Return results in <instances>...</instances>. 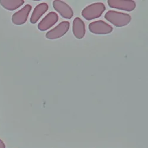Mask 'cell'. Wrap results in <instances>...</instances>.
Instances as JSON below:
<instances>
[{
	"label": "cell",
	"instance_id": "1",
	"mask_svg": "<svg viewBox=\"0 0 148 148\" xmlns=\"http://www.w3.org/2000/svg\"><path fill=\"white\" fill-rule=\"evenodd\" d=\"M104 17L108 21L118 27L127 25L132 19L131 16L129 14L113 10L107 11Z\"/></svg>",
	"mask_w": 148,
	"mask_h": 148
},
{
	"label": "cell",
	"instance_id": "2",
	"mask_svg": "<svg viewBox=\"0 0 148 148\" xmlns=\"http://www.w3.org/2000/svg\"><path fill=\"white\" fill-rule=\"evenodd\" d=\"M105 10L106 7L103 3H96L84 8L81 15L87 20H91L101 17Z\"/></svg>",
	"mask_w": 148,
	"mask_h": 148
},
{
	"label": "cell",
	"instance_id": "3",
	"mask_svg": "<svg viewBox=\"0 0 148 148\" xmlns=\"http://www.w3.org/2000/svg\"><path fill=\"white\" fill-rule=\"evenodd\" d=\"M69 25L70 24L68 21H65L61 22L56 27L49 31L46 34V38L49 40H53L61 38L68 32L69 29Z\"/></svg>",
	"mask_w": 148,
	"mask_h": 148
},
{
	"label": "cell",
	"instance_id": "4",
	"mask_svg": "<svg viewBox=\"0 0 148 148\" xmlns=\"http://www.w3.org/2000/svg\"><path fill=\"white\" fill-rule=\"evenodd\" d=\"M90 31L95 34H106L112 32L113 28L112 26L103 20L91 23L88 26Z\"/></svg>",
	"mask_w": 148,
	"mask_h": 148
},
{
	"label": "cell",
	"instance_id": "5",
	"mask_svg": "<svg viewBox=\"0 0 148 148\" xmlns=\"http://www.w3.org/2000/svg\"><path fill=\"white\" fill-rule=\"evenodd\" d=\"M32 10V6L27 4L12 16V22L15 25H21L25 23Z\"/></svg>",
	"mask_w": 148,
	"mask_h": 148
},
{
	"label": "cell",
	"instance_id": "6",
	"mask_svg": "<svg viewBox=\"0 0 148 148\" xmlns=\"http://www.w3.org/2000/svg\"><path fill=\"white\" fill-rule=\"evenodd\" d=\"M53 8L60 16L66 19H71L73 15V12L72 9L66 3L62 1H54L53 2Z\"/></svg>",
	"mask_w": 148,
	"mask_h": 148
},
{
	"label": "cell",
	"instance_id": "7",
	"mask_svg": "<svg viewBox=\"0 0 148 148\" xmlns=\"http://www.w3.org/2000/svg\"><path fill=\"white\" fill-rule=\"evenodd\" d=\"M58 15L55 12H50L39 23L38 29L40 31H46L52 27L58 21Z\"/></svg>",
	"mask_w": 148,
	"mask_h": 148
},
{
	"label": "cell",
	"instance_id": "8",
	"mask_svg": "<svg viewBox=\"0 0 148 148\" xmlns=\"http://www.w3.org/2000/svg\"><path fill=\"white\" fill-rule=\"evenodd\" d=\"M110 7L126 11H132L136 7V3L133 1L124 0H108L107 1Z\"/></svg>",
	"mask_w": 148,
	"mask_h": 148
},
{
	"label": "cell",
	"instance_id": "9",
	"mask_svg": "<svg viewBox=\"0 0 148 148\" xmlns=\"http://www.w3.org/2000/svg\"><path fill=\"white\" fill-rule=\"evenodd\" d=\"M73 33L78 39H82L85 34V26L84 22L79 18L77 17L73 21Z\"/></svg>",
	"mask_w": 148,
	"mask_h": 148
},
{
	"label": "cell",
	"instance_id": "10",
	"mask_svg": "<svg viewBox=\"0 0 148 148\" xmlns=\"http://www.w3.org/2000/svg\"><path fill=\"white\" fill-rule=\"evenodd\" d=\"M49 8L48 5L46 3H41L37 5L30 17V22L32 24H35L38 21L40 18L46 13Z\"/></svg>",
	"mask_w": 148,
	"mask_h": 148
},
{
	"label": "cell",
	"instance_id": "11",
	"mask_svg": "<svg viewBox=\"0 0 148 148\" xmlns=\"http://www.w3.org/2000/svg\"><path fill=\"white\" fill-rule=\"evenodd\" d=\"M24 3V1L23 0H0V4L1 6L9 11L17 9Z\"/></svg>",
	"mask_w": 148,
	"mask_h": 148
},
{
	"label": "cell",
	"instance_id": "12",
	"mask_svg": "<svg viewBox=\"0 0 148 148\" xmlns=\"http://www.w3.org/2000/svg\"><path fill=\"white\" fill-rule=\"evenodd\" d=\"M0 148H5V145L1 139H0Z\"/></svg>",
	"mask_w": 148,
	"mask_h": 148
}]
</instances>
